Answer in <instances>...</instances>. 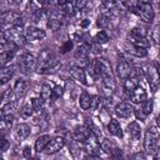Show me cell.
<instances>
[{"label": "cell", "instance_id": "1", "mask_svg": "<svg viewBox=\"0 0 160 160\" xmlns=\"http://www.w3.org/2000/svg\"><path fill=\"white\" fill-rule=\"evenodd\" d=\"M59 66H60L59 60L56 59V56L52 54L51 50L45 49L41 51L38 59V64H36V69L40 74H48L50 71L56 70Z\"/></svg>", "mask_w": 160, "mask_h": 160}, {"label": "cell", "instance_id": "2", "mask_svg": "<svg viewBox=\"0 0 160 160\" xmlns=\"http://www.w3.org/2000/svg\"><path fill=\"white\" fill-rule=\"evenodd\" d=\"M2 29H9V28H22L24 25V19L22 16L16 12V11H5L0 16Z\"/></svg>", "mask_w": 160, "mask_h": 160}, {"label": "cell", "instance_id": "3", "mask_svg": "<svg viewBox=\"0 0 160 160\" xmlns=\"http://www.w3.org/2000/svg\"><path fill=\"white\" fill-rule=\"evenodd\" d=\"M160 132L155 131V128H150L146 134H145V139H144V149L148 154H151V155H155L158 151H159V148H158V140H156V136H159Z\"/></svg>", "mask_w": 160, "mask_h": 160}, {"label": "cell", "instance_id": "4", "mask_svg": "<svg viewBox=\"0 0 160 160\" xmlns=\"http://www.w3.org/2000/svg\"><path fill=\"white\" fill-rule=\"evenodd\" d=\"M36 64H38V60L35 55L30 52H24L18 58V68L24 74H29L36 66Z\"/></svg>", "mask_w": 160, "mask_h": 160}, {"label": "cell", "instance_id": "5", "mask_svg": "<svg viewBox=\"0 0 160 160\" xmlns=\"http://www.w3.org/2000/svg\"><path fill=\"white\" fill-rule=\"evenodd\" d=\"M144 74L146 76V80H148V84L150 86V90L152 92H155L159 86H160V76L158 74V70H156V66L155 64H150V65H146L145 69H144Z\"/></svg>", "mask_w": 160, "mask_h": 160}, {"label": "cell", "instance_id": "6", "mask_svg": "<svg viewBox=\"0 0 160 160\" xmlns=\"http://www.w3.org/2000/svg\"><path fill=\"white\" fill-rule=\"evenodd\" d=\"M136 15H139L145 22H151L154 20V9L152 6L149 4V2H145V1H138V11H136Z\"/></svg>", "mask_w": 160, "mask_h": 160}, {"label": "cell", "instance_id": "7", "mask_svg": "<svg viewBox=\"0 0 160 160\" xmlns=\"http://www.w3.org/2000/svg\"><path fill=\"white\" fill-rule=\"evenodd\" d=\"M28 91V82L24 81V80H18L11 90V95H10V99L9 101H16L18 99H21L25 96ZM8 101V102H9Z\"/></svg>", "mask_w": 160, "mask_h": 160}, {"label": "cell", "instance_id": "8", "mask_svg": "<svg viewBox=\"0 0 160 160\" xmlns=\"http://www.w3.org/2000/svg\"><path fill=\"white\" fill-rule=\"evenodd\" d=\"M134 111H135V109H134L132 104L128 102V101H122V102H120L115 106V114L119 118H122V119L130 118L134 114Z\"/></svg>", "mask_w": 160, "mask_h": 160}, {"label": "cell", "instance_id": "9", "mask_svg": "<svg viewBox=\"0 0 160 160\" xmlns=\"http://www.w3.org/2000/svg\"><path fill=\"white\" fill-rule=\"evenodd\" d=\"M65 145V139L62 136H55L50 140V142L48 144L46 149H45V152L48 155H51V154H55L58 152L59 150H61Z\"/></svg>", "mask_w": 160, "mask_h": 160}, {"label": "cell", "instance_id": "10", "mask_svg": "<svg viewBox=\"0 0 160 160\" xmlns=\"http://www.w3.org/2000/svg\"><path fill=\"white\" fill-rule=\"evenodd\" d=\"M85 144V148L86 150L89 151V154H92V155H96L101 151V145H100V141L98 140V136L94 135L92 132L90 134V136L88 138V140L84 142Z\"/></svg>", "mask_w": 160, "mask_h": 160}, {"label": "cell", "instance_id": "11", "mask_svg": "<svg viewBox=\"0 0 160 160\" xmlns=\"http://www.w3.org/2000/svg\"><path fill=\"white\" fill-rule=\"evenodd\" d=\"M45 30L40 29V28H34V26H29L25 30V38L26 40L30 41H36V40H41L45 38Z\"/></svg>", "mask_w": 160, "mask_h": 160}, {"label": "cell", "instance_id": "12", "mask_svg": "<svg viewBox=\"0 0 160 160\" xmlns=\"http://www.w3.org/2000/svg\"><path fill=\"white\" fill-rule=\"evenodd\" d=\"M131 71H132V69H131L130 64H129L128 61H125V60L120 61V62L118 64V66H116L118 76H119L120 79H122V80H126V79L131 75Z\"/></svg>", "mask_w": 160, "mask_h": 160}, {"label": "cell", "instance_id": "13", "mask_svg": "<svg viewBox=\"0 0 160 160\" xmlns=\"http://www.w3.org/2000/svg\"><path fill=\"white\" fill-rule=\"evenodd\" d=\"M95 60H96V64H98V66H99L101 78H105V76H112L111 65H110V62H109L106 59H104V58H98V59H95Z\"/></svg>", "mask_w": 160, "mask_h": 160}, {"label": "cell", "instance_id": "14", "mask_svg": "<svg viewBox=\"0 0 160 160\" xmlns=\"http://www.w3.org/2000/svg\"><path fill=\"white\" fill-rule=\"evenodd\" d=\"M146 99H148V94H146V91H145L142 88H140V86H138V88L130 94V100H131L132 104H142Z\"/></svg>", "mask_w": 160, "mask_h": 160}, {"label": "cell", "instance_id": "15", "mask_svg": "<svg viewBox=\"0 0 160 160\" xmlns=\"http://www.w3.org/2000/svg\"><path fill=\"white\" fill-rule=\"evenodd\" d=\"M70 72H71V76L76 80V81H79V82H81L82 85H88V81H86V74H85V70L82 69V68H80V66H72L71 69H70Z\"/></svg>", "mask_w": 160, "mask_h": 160}, {"label": "cell", "instance_id": "16", "mask_svg": "<svg viewBox=\"0 0 160 160\" xmlns=\"http://www.w3.org/2000/svg\"><path fill=\"white\" fill-rule=\"evenodd\" d=\"M129 41L131 45H135V46H139V48H144L146 49L149 45H150V41L148 40V38H141V36H138V35H134V34H129Z\"/></svg>", "mask_w": 160, "mask_h": 160}, {"label": "cell", "instance_id": "17", "mask_svg": "<svg viewBox=\"0 0 160 160\" xmlns=\"http://www.w3.org/2000/svg\"><path fill=\"white\" fill-rule=\"evenodd\" d=\"M90 130L88 129V128H78L75 131H74V134H72V138H74V140L75 141H78V142H85L86 140H88V138L90 136Z\"/></svg>", "mask_w": 160, "mask_h": 160}, {"label": "cell", "instance_id": "18", "mask_svg": "<svg viewBox=\"0 0 160 160\" xmlns=\"http://www.w3.org/2000/svg\"><path fill=\"white\" fill-rule=\"evenodd\" d=\"M126 52L132 55V56H136V58H145L148 55V50L144 49V48H139V46H135V45H126L125 48Z\"/></svg>", "mask_w": 160, "mask_h": 160}, {"label": "cell", "instance_id": "19", "mask_svg": "<svg viewBox=\"0 0 160 160\" xmlns=\"http://www.w3.org/2000/svg\"><path fill=\"white\" fill-rule=\"evenodd\" d=\"M108 131L114 135V136H118V138H122V130H121V126L119 124V121L116 119H111L108 124Z\"/></svg>", "mask_w": 160, "mask_h": 160}, {"label": "cell", "instance_id": "20", "mask_svg": "<svg viewBox=\"0 0 160 160\" xmlns=\"http://www.w3.org/2000/svg\"><path fill=\"white\" fill-rule=\"evenodd\" d=\"M128 134L130 135L131 139L139 140L141 138V128L136 121H132L128 125Z\"/></svg>", "mask_w": 160, "mask_h": 160}, {"label": "cell", "instance_id": "21", "mask_svg": "<svg viewBox=\"0 0 160 160\" xmlns=\"http://www.w3.org/2000/svg\"><path fill=\"white\" fill-rule=\"evenodd\" d=\"M15 134L16 136L20 139V140H24L26 139L29 135H30V128L28 124H24V122H20L15 126Z\"/></svg>", "mask_w": 160, "mask_h": 160}, {"label": "cell", "instance_id": "22", "mask_svg": "<svg viewBox=\"0 0 160 160\" xmlns=\"http://www.w3.org/2000/svg\"><path fill=\"white\" fill-rule=\"evenodd\" d=\"M50 135H40L36 141H35V150L38 152H41V151H45L48 144L50 142Z\"/></svg>", "mask_w": 160, "mask_h": 160}, {"label": "cell", "instance_id": "23", "mask_svg": "<svg viewBox=\"0 0 160 160\" xmlns=\"http://www.w3.org/2000/svg\"><path fill=\"white\" fill-rule=\"evenodd\" d=\"M14 66H2L1 71H0V80H1V85H5L14 75Z\"/></svg>", "mask_w": 160, "mask_h": 160}, {"label": "cell", "instance_id": "24", "mask_svg": "<svg viewBox=\"0 0 160 160\" xmlns=\"http://www.w3.org/2000/svg\"><path fill=\"white\" fill-rule=\"evenodd\" d=\"M139 86V78H135L132 75H130L125 81H124V89L126 92L131 94L136 88Z\"/></svg>", "mask_w": 160, "mask_h": 160}, {"label": "cell", "instance_id": "25", "mask_svg": "<svg viewBox=\"0 0 160 160\" xmlns=\"http://www.w3.org/2000/svg\"><path fill=\"white\" fill-rule=\"evenodd\" d=\"M104 108H105V100H104L102 98H100V96H98V95L91 98L90 109H91L92 111H101V110H104Z\"/></svg>", "mask_w": 160, "mask_h": 160}, {"label": "cell", "instance_id": "26", "mask_svg": "<svg viewBox=\"0 0 160 160\" xmlns=\"http://www.w3.org/2000/svg\"><path fill=\"white\" fill-rule=\"evenodd\" d=\"M118 5V2L115 1H102L100 4V10H101V14L108 16L109 14L112 12V10H115V6Z\"/></svg>", "mask_w": 160, "mask_h": 160}, {"label": "cell", "instance_id": "27", "mask_svg": "<svg viewBox=\"0 0 160 160\" xmlns=\"http://www.w3.org/2000/svg\"><path fill=\"white\" fill-rule=\"evenodd\" d=\"M40 96H41V99H42L45 102L52 100V88H51L49 84H44V85L41 86Z\"/></svg>", "mask_w": 160, "mask_h": 160}, {"label": "cell", "instance_id": "28", "mask_svg": "<svg viewBox=\"0 0 160 160\" xmlns=\"http://www.w3.org/2000/svg\"><path fill=\"white\" fill-rule=\"evenodd\" d=\"M51 15V11L48 10L46 8H40L35 14H34V19L35 21H42V20H49Z\"/></svg>", "mask_w": 160, "mask_h": 160}, {"label": "cell", "instance_id": "29", "mask_svg": "<svg viewBox=\"0 0 160 160\" xmlns=\"http://www.w3.org/2000/svg\"><path fill=\"white\" fill-rule=\"evenodd\" d=\"M88 72L89 75L92 78V79H99L101 75H100V70H99V66L96 64V60H92L89 65H88Z\"/></svg>", "mask_w": 160, "mask_h": 160}, {"label": "cell", "instance_id": "30", "mask_svg": "<svg viewBox=\"0 0 160 160\" xmlns=\"http://www.w3.org/2000/svg\"><path fill=\"white\" fill-rule=\"evenodd\" d=\"M79 104H80L81 109H84V110L89 109L91 105V96L86 91H82L80 95V99H79Z\"/></svg>", "mask_w": 160, "mask_h": 160}, {"label": "cell", "instance_id": "31", "mask_svg": "<svg viewBox=\"0 0 160 160\" xmlns=\"http://www.w3.org/2000/svg\"><path fill=\"white\" fill-rule=\"evenodd\" d=\"M32 112H34V108L31 105V101L30 102H25L20 109V115L22 118H30L32 115Z\"/></svg>", "mask_w": 160, "mask_h": 160}, {"label": "cell", "instance_id": "32", "mask_svg": "<svg viewBox=\"0 0 160 160\" xmlns=\"http://www.w3.org/2000/svg\"><path fill=\"white\" fill-rule=\"evenodd\" d=\"M94 40H95L96 44L102 45V44H106V42L109 41V35L106 34L105 30H100V31L94 36Z\"/></svg>", "mask_w": 160, "mask_h": 160}, {"label": "cell", "instance_id": "33", "mask_svg": "<svg viewBox=\"0 0 160 160\" xmlns=\"http://www.w3.org/2000/svg\"><path fill=\"white\" fill-rule=\"evenodd\" d=\"M152 109H154V104H152V100L150 99H146L142 104H141V106H140V110L146 115V116H149L151 112H152Z\"/></svg>", "mask_w": 160, "mask_h": 160}, {"label": "cell", "instance_id": "34", "mask_svg": "<svg viewBox=\"0 0 160 160\" xmlns=\"http://www.w3.org/2000/svg\"><path fill=\"white\" fill-rule=\"evenodd\" d=\"M44 104H45V101L41 99V96H39V98H32V99H31V105H32V108H34V111H36V112H41V111H42Z\"/></svg>", "mask_w": 160, "mask_h": 160}, {"label": "cell", "instance_id": "35", "mask_svg": "<svg viewBox=\"0 0 160 160\" xmlns=\"http://www.w3.org/2000/svg\"><path fill=\"white\" fill-rule=\"evenodd\" d=\"M16 109V101H9L2 105L1 108V115H9L12 114V111Z\"/></svg>", "mask_w": 160, "mask_h": 160}, {"label": "cell", "instance_id": "36", "mask_svg": "<svg viewBox=\"0 0 160 160\" xmlns=\"http://www.w3.org/2000/svg\"><path fill=\"white\" fill-rule=\"evenodd\" d=\"M15 51H16V50H10V51H6V52H1V58H0L1 66H6V62L10 61V60L14 58Z\"/></svg>", "mask_w": 160, "mask_h": 160}, {"label": "cell", "instance_id": "37", "mask_svg": "<svg viewBox=\"0 0 160 160\" xmlns=\"http://www.w3.org/2000/svg\"><path fill=\"white\" fill-rule=\"evenodd\" d=\"M96 25H98L100 29H105V28L109 25V18L105 16V15H102V14H100V15L98 16Z\"/></svg>", "mask_w": 160, "mask_h": 160}, {"label": "cell", "instance_id": "38", "mask_svg": "<svg viewBox=\"0 0 160 160\" xmlns=\"http://www.w3.org/2000/svg\"><path fill=\"white\" fill-rule=\"evenodd\" d=\"M48 28L52 31H58L61 28V21L56 19H49L48 20Z\"/></svg>", "mask_w": 160, "mask_h": 160}, {"label": "cell", "instance_id": "39", "mask_svg": "<svg viewBox=\"0 0 160 160\" xmlns=\"http://www.w3.org/2000/svg\"><path fill=\"white\" fill-rule=\"evenodd\" d=\"M62 94H64V88H62V86L56 85V86H54V88H52V99H54V100H56V99L61 98V96H62Z\"/></svg>", "mask_w": 160, "mask_h": 160}, {"label": "cell", "instance_id": "40", "mask_svg": "<svg viewBox=\"0 0 160 160\" xmlns=\"http://www.w3.org/2000/svg\"><path fill=\"white\" fill-rule=\"evenodd\" d=\"M88 5V2L85 0H78L74 2V6H75V10H84L85 6Z\"/></svg>", "mask_w": 160, "mask_h": 160}, {"label": "cell", "instance_id": "41", "mask_svg": "<svg viewBox=\"0 0 160 160\" xmlns=\"http://www.w3.org/2000/svg\"><path fill=\"white\" fill-rule=\"evenodd\" d=\"M71 48H72V41H66L62 46H61V49H60V51H61V54H65V52H68V51H70L71 50Z\"/></svg>", "mask_w": 160, "mask_h": 160}, {"label": "cell", "instance_id": "42", "mask_svg": "<svg viewBox=\"0 0 160 160\" xmlns=\"http://www.w3.org/2000/svg\"><path fill=\"white\" fill-rule=\"evenodd\" d=\"M9 148H10V142H9L5 138H2V139H1V151H2V152H5Z\"/></svg>", "mask_w": 160, "mask_h": 160}, {"label": "cell", "instance_id": "43", "mask_svg": "<svg viewBox=\"0 0 160 160\" xmlns=\"http://www.w3.org/2000/svg\"><path fill=\"white\" fill-rule=\"evenodd\" d=\"M151 36H152V39H154L158 44H160V29H155V30L152 31Z\"/></svg>", "mask_w": 160, "mask_h": 160}, {"label": "cell", "instance_id": "44", "mask_svg": "<svg viewBox=\"0 0 160 160\" xmlns=\"http://www.w3.org/2000/svg\"><path fill=\"white\" fill-rule=\"evenodd\" d=\"M135 115H136V118H138L139 120H141V121H144V120L148 118V116H146V115H145V114H144V112H142L140 109L135 110Z\"/></svg>", "mask_w": 160, "mask_h": 160}, {"label": "cell", "instance_id": "45", "mask_svg": "<svg viewBox=\"0 0 160 160\" xmlns=\"http://www.w3.org/2000/svg\"><path fill=\"white\" fill-rule=\"evenodd\" d=\"M22 155H24V158L30 159L31 158V148L30 146H25L24 150H22Z\"/></svg>", "mask_w": 160, "mask_h": 160}, {"label": "cell", "instance_id": "46", "mask_svg": "<svg viewBox=\"0 0 160 160\" xmlns=\"http://www.w3.org/2000/svg\"><path fill=\"white\" fill-rule=\"evenodd\" d=\"M132 160H146V156L144 152H135L132 155Z\"/></svg>", "mask_w": 160, "mask_h": 160}, {"label": "cell", "instance_id": "47", "mask_svg": "<svg viewBox=\"0 0 160 160\" xmlns=\"http://www.w3.org/2000/svg\"><path fill=\"white\" fill-rule=\"evenodd\" d=\"M82 160H102L100 156H98V155H92V154H88V155H85L84 156V159Z\"/></svg>", "mask_w": 160, "mask_h": 160}, {"label": "cell", "instance_id": "48", "mask_svg": "<svg viewBox=\"0 0 160 160\" xmlns=\"http://www.w3.org/2000/svg\"><path fill=\"white\" fill-rule=\"evenodd\" d=\"M89 24H90V20H89V19H84V20L80 22V28L85 29V28H88V26H89Z\"/></svg>", "mask_w": 160, "mask_h": 160}, {"label": "cell", "instance_id": "49", "mask_svg": "<svg viewBox=\"0 0 160 160\" xmlns=\"http://www.w3.org/2000/svg\"><path fill=\"white\" fill-rule=\"evenodd\" d=\"M154 160H160V150L154 155Z\"/></svg>", "mask_w": 160, "mask_h": 160}, {"label": "cell", "instance_id": "50", "mask_svg": "<svg viewBox=\"0 0 160 160\" xmlns=\"http://www.w3.org/2000/svg\"><path fill=\"white\" fill-rule=\"evenodd\" d=\"M155 66H156V70H158V74H159V76H160V65H159L158 62H155Z\"/></svg>", "mask_w": 160, "mask_h": 160}, {"label": "cell", "instance_id": "51", "mask_svg": "<svg viewBox=\"0 0 160 160\" xmlns=\"http://www.w3.org/2000/svg\"><path fill=\"white\" fill-rule=\"evenodd\" d=\"M156 125L160 128V114L158 115V118H156Z\"/></svg>", "mask_w": 160, "mask_h": 160}, {"label": "cell", "instance_id": "52", "mask_svg": "<svg viewBox=\"0 0 160 160\" xmlns=\"http://www.w3.org/2000/svg\"><path fill=\"white\" fill-rule=\"evenodd\" d=\"M159 8H160V2H159Z\"/></svg>", "mask_w": 160, "mask_h": 160}, {"label": "cell", "instance_id": "53", "mask_svg": "<svg viewBox=\"0 0 160 160\" xmlns=\"http://www.w3.org/2000/svg\"><path fill=\"white\" fill-rule=\"evenodd\" d=\"M159 138H160V135H159Z\"/></svg>", "mask_w": 160, "mask_h": 160}]
</instances>
